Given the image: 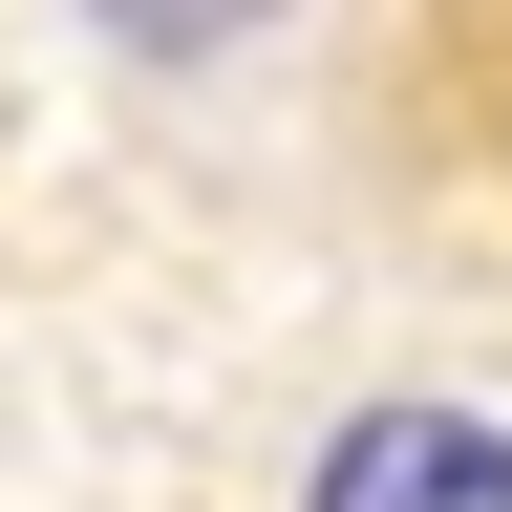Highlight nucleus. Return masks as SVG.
<instances>
[{
  "mask_svg": "<svg viewBox=\"0 0 512 512\" xmlns=\"http://www.w3.org/2000/svg\"><path fill=\"white\" fill-rule=\"evenodd\" d=\"M64 43L214 214L512 320V0H64Z\"/></svg>",
  "mask_w": 512,
  "mask_h": 512,
  "instance_id": "f257e3e1",
  "label": "nucleus"
},
{
  "mask_svg": "<svg viewBox=\"0 0 512 512\" xmlns=\"http://www.w3.org/2000/svg\"><path fill=\"white\" fill-rule=\"evenodd\" d=\"M299 512H512V427L470 406V384H384V406L320 427Z\"/></svg>",
  "mask_w": 512,
  "mask_h": 512,
  "instance_id": "f03ea898",
  "label": "nucleus"
}]
</instances>
